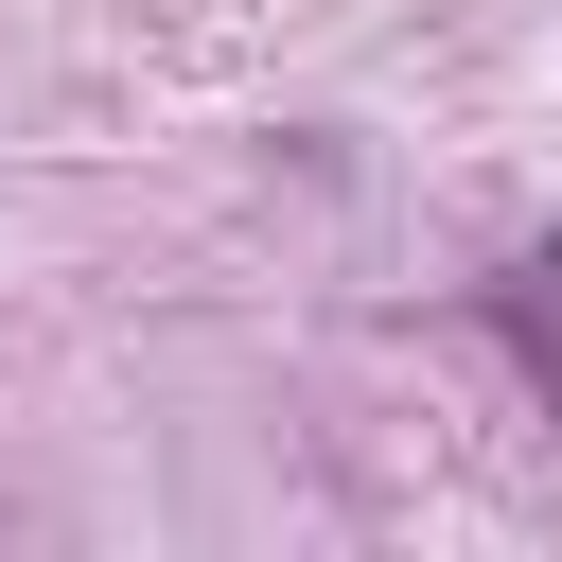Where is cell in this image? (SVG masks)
I'll list each match as a JSON object with an SVG mask.
<instances>
[{"label": "cell", "mask_w": 562, "mask_h": 562, "mask_svg": "<svg viewBox=\"0 0 562 562\" xmlns=\"http://www.w3.org/2000/svg\"><path fill=\"white\" fill-rule=\"evenodd\" d=\"M492 316H509V351H527V369H544V404H562V246H544V263H527Z\"/></svg>", "instance_id": "1"}]
</instances>
